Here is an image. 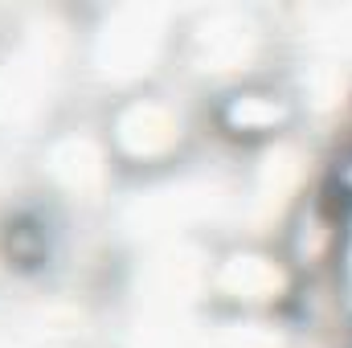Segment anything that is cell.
I'll return each instance as SVG.
<instances>
[{
	"label": "cell",
	"instance_id": "5",
	"mask_svg": "<svg viewBox=\"0 0 352 348\" xmlns=\"http://www.w3.org/2000/svg\"><path fill=\"white\" fill-rule=\"evenodd\" d=\"M221 123L234 135L258 140V135H274L283 123H291V102L287 94L266 87H238L226 102H221Z\"/></svg>",
	"mask_w": 352,
	"mask_h": 348
},
{
	"label": "cell",
	"instance_id": "4",
	"mask_svg": "<svg viewBox=\"0 0 352 348\" xmlns=\"http://www.w3.org/2000/svg\"><path fill=\"white\" fill-rule=\"evenodd\" d=\"M213 287L226 299H234L238 307H266L283 291V266H278V259L258 254V250H234L221 259Z\"/></svg>",
	"mask_w": 352,
	"mask_h": 348
},
{
	"label": "cell",
	"instance_id": "1",
	"mask_svg": "<svg viewBox=\"0 0 352 348\" xmlns=\"http://www.w3.org/2000/svg\"><path fill=\"white\" fill-rule=\"evenodd\" d=\"M184 140H188V119H184L180 102L168 94L135 90V94L119 98V107L107 119L111 156L131 160V164H164L168 156L180 152Z\"/></svg>",
	"mask_w": 352,
	"mask_h": 348
},
{
	"label": "cell",
	"instance_id": "3",
	"mask_svg": "<svg viewBox=\"0 0 352 348\" xmlns=\"http://www.w3.org/2000/svg\"><path fill=\"white\" fill-rule=\"evenodd\" d=\"M258 41H263V29L246 12H209L201 29H188L184 54L205 74L209 70L213 74H238V70H246L242 62H250L258 54Z\"/></svg>",
	"mask_w": 352,
	"mask_h": 348
},
{
	"label": "cell",
	"instance_id": "2",
	"mask_svg": "<svg viewBox=\"0 0 352 348\" xmlns=\"http://www.w3.org/2000/svg\"><path fill=\"white\" fill-rule=\"evenodd\" d=\"M164 12H119L111 29H98L94 37V62H111L102 74H115V78H140V66L144 62H156L168 45L176 50V33H168L164 25H156ZM148 70V66H144Z\"/></svg>",
	"mask_w": 352,
	"mask_h": 348
}]
</instances>
